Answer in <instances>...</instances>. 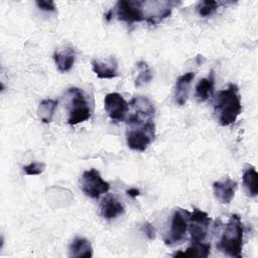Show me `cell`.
I'll return each mask as SVG.
<instances>
[{"mask_svg": "<svg viewBox=\"0 0 258 258\" xmlns=\"http://www.w3.org/2000/svg\"><path fill=\"white\" fill-rule=\"evenodd\" d=\"M35 4L37 5V7L40 9V10H43V11H47V12H51V11H55L56 7H55V4L53 1L49 0V1H44V0H37L35 2Z\"/></svg>", "mask_w": 258, "mask_h": 258, "instance_id": "cb8c5ba5", "label": "cell"}, {"mask_svg": "<svg viewBox=\"0 0 258 258\" xmlns=\"http://www.w3.org/2000/svg\"><path fill=\"white\" fill-rule=\"evenodd\" d=\"M211 251V245L203 242H191V245L185 251L175 252L173 257H201L206 258Z\"/></svg>", "mask_w": 258, "mask_h": 258, "instance_id": "d6986e66", "label": "cell"}, {"mask_svg": "<svg viewBox=\"0 0 258 258\" xmlns=\"http://www.w3.org/2000/svg\"><path fill=\"white\" fill-rule=\"evenodd\" d=\"M211 224V218L209 215L199 209H194L189 214L188 231L190 234L191 242H203L208 234Z\"/></svg>", "mask_w": 258, "mask_h": 258, "instance_id": "9c48e42d", "label": "cell"}, {"mask_svg": "<svg viewBox=\"0 0 258 258\" xmlns=\"http://www.w3.org/2000/svg\"><path fill=\"white\" fill-rule=\"evenodd\" d=\"M189 212L177 208L171 218V225L169 232L164 238V243L167 246H173L177 243H180L186 234L188 229V220H189Z\"/></svg>", "mask_w": 258, "mask_h": 258, "instance_id": "5b68a950", "label": "cell"}, {"mask_svg": "<svg viewBox=\"0 0 258 258\" xmlns=\"http://www.w3.org/2000/svg\"><path fill=\"white\" fill-rule=\"evenodd\" d=\"M100 212L104 219L112 220L124 213V206L113 195H107L100 206Z\"/></svg>", "mask_w": 258, "mask_h": 258, "instance_id": "4fadbf2b", "label": "cell"}, {"mask_svg": "<svg viewBox=\"0 0 258 258\" xmlns=\"http://www.w3.org/2000/svg\"><path fill=\"white\" fill-rule=\"evenodd\" d=\"M223 4L219 1H213V0H205L199 2L197 5V11L200 16L202 17H209L213 13L216 12V10L219 8V6Z\"/></svg>", "mask_w": 258, "mask_h": 258, "instance_id": "7402d4cb", "label": "cell"}, {"mask_svg": "<svg viewBox=\"0 0 258 258\" xmlns=\"http://www.w3.org/2000/svg\"><path fill=\"white\" fill-rule=\"evenodd\" d=\"M112 16H113V9H110V10L105 14V18H106L107 21H110L111 18H112Z\"/></svg>", "mask_w": 258, "mask_h": 258, "instance_id": "4316f807", "label": "cell"}, {"mask_svg": "<svg viewBox=\"0 0 258 258\" xmlns=\"http://www.w3.org/2000/svg\"><path fill=\"white\" fill-rule=\"evenodd\" d=\"M57 101L54 99H44L37 107V116L43 123H50L54 116Z\"/></svg>", "mask_w": 258, "mask_h": 258, "instance_id": "ffe728a7", "label": "cell"}, {"mask_svg": "<svg viewBox=\"0 0 258 258\" xmlns=\"http://www.w3.org/2000/svg\"><path fill=\"white\" fill-rule=\"evenodd\" d=\"M143 8L144 1L121 0L116 3L115 9H113V14H115L119 20L132 24L134 22L145 20Z\"/></svg>", "mask_w": 258, "mask_h": 258, "instance_id": "52a82bcc", "label": "cell"}, {"mask_svg": "<svg viewBox=\"0 0 258 258\" xmlns=\"http://www.w3.org/2000/svg\"><path fill=\"white\" fill-rule=\"evenodd\" d=\"M126 194L131 197V198H136L140 195V190L138 188H135V187H132V188H129L126 190Z\"/></svg>", "mask_w": 258, "mask_h": 258, "instance_id": "484cf974", "label": "cell"}, {"mask_svg": "<svg viewBox=\"0 0 258 258\" xmlns=\"http://www.w3.org/2000/svg\"><path fill=\"white\" fill-rule=\"evenodd\" d=\"M257 179H258V173L254 166L249 165L247 168H245L242 175V181L247 195L251 198H255L258 194Z\"/></svg>", "mask_w": 258, "mask_h": 258, "instance_id": "ac0fdd59", "label": "cell"}, {"mask_svg": "<svg viewBox=\"0 0 258 258\" xmlns=\"http://www.w3.org/2000/svg\"><path fill=\"white\" fill-rule=\"evenodd\" d=\"M92 69L99 79H113L118 76V64L114 57H109L105 60L94 59Z\"/></svg>", "mask_w": 258, "mask_h": 258, "instance_id": "7c38bea8", "label": "cell"}, {"mask_svg": "<svg viewBox=\"0 0 258 258\" xmlns=\"http://www.w3.org/2000/svg\"><path fill=\"white\" fill-rule=\"evenodd\" d=\"M44 169H45V164L43 162H37V161H32L29 164L23 166V171L27 175L40 174L44 171Z\"/></svg>", "mask_w": 258, "mask_h": 258, "instance_id": "603a6c76", "label": "cell"}, {"mask_svg": "<svg viewBox=\"0 0 258 258\" xmlns=\"http://www.w3.org/2000/svg\"><path fill=\"white\" fill-rule=\"evenodd\" d=\"M213 189L215 198L221 204H230L235 196L237 189V182L230 177H226L222 181H215L213 183Z\"/></svg>", "mask_w": 258, "mask_h": 258, "instance_id": "8fae6325", "label": "cell"}, {"mask_svg": "<svg viewBox=\"0 0 258 258\" xmlns=\"http://www.w3.org/2000/svg\"><path fill=\"white\" fill-rule=\"evenodd\" d=\"M242 112L239 88L235 84H229L227 89L220 91L215 105V113L222 126L235 123Z\"/></svg>", "mask_w": 258, "mask_h": 258, "instance_id": "6da1fadb", "label": "cell"}, {"mask_svg": "<svg viewBox=\"0 0 258 258\" xmlns=\"http://www.w3.org/2000/svg\"><path fill=\"white\" fill-rule=\"evenodd\" d=\"M81 186L84 194L92 199H99L103 194H106L110 189L109 182L105 181L100 172L95 168L86 170L83 173Z\"/></svg>", "mask_w": 258, "mask_h": 258, "instance_id": "8992f818", "label": "cell"}, {"mask_svg": "<svg viewBox=\"0 0 258 258\" xmlns=\"http://www.w3.org/2000/svg\"><path fill=\"white\" fill-rule=\"evenodd\" d=\"M137 77L135 79V86L140 87L144 84L149 83L152 80V73L146 61L140 60L137 63Z\"/></svg>", "mask_w": 258, "mask_h": 258, "instance_id": "44dd1931", "label": "cell"}, {"mask_svg": "<svg viewBox=\"0 0 258 258\" xmlns=\"http://www.w3.org/2000/svg\"><path fill=\"white\" fill-rule=\"evenodd\" d=\"M69 256L74 258H89L93 256V247L89 240L76 237L69 248Z\"/></svg>", "mask_w": 258, "mask_h": 258, "instance_id": "9a60e30c", "label": "cell"}, {"mask_svg": "<svg viewBox=\"0 0 258 258\" xmlns=\"http://www.w3.org/2000/svg\"><path fill=\"white\" fill-rule=\"evenodd\" d=\"M244 228L241 218L237 214H232L225 225L221 239L217 245L218 249L231 257H242Z\"/></svg>", "mask_w": 258, "mask_h": 258, "instance_id": "7a4b0ae2", "label": "cell"}, {"mask_svg": "<svg viewBox=\"0 0 258 258\" xmlns=\"http://www.w3.org/2000/svg\"><path fill=\"white\" fill-rule=\"evenodd\" d=\"M215 77L214 72L211 71L210 75L207 78H203L199 81L196 87V97L199 102H205L212 96L214 92Z\"/></svg>", "mask_w": 258, "mask_h": 258, "instance_id": "e0dca14e", "label": "cell"}, {"mask_svg": "<svg viewBox=\"0 0 258 258\" xmlns=\"http://www.w3.org/2000/svg\"><path fill=\"white\" fill-rule=\"evenodd\" d=\"M129 105L130 112L129 117L126 118V123H135V122H146L153 120L155 109L153 104L145 97H135L133 98Z\"/></svg>", "mask_w": 258, "mask_h": 258, "instance_id": "ba28073f", "label": "cell"}, {"mask_svg": "<svg viewBox=\"0 0 258 258\" xmlns=\"http://www.w3.org/2000/svg\"><path fill=\"white\" fill-rule=\"evenodd\" d=\"M52 57L54 59L57 70L60 73H66L73 68L76 59V53L73 48L69 47V48H66L64 50L55 51Z\"/></svg>", "mask_w": 258, "mask_h": 258, "instance_id": "2e32d148", "label": "cell"}, {"mask_svg": "<svg viewBox=\"0 0 258 258\" xmlns=\"http://www.w3.org/2000/svg\"><path fill=\"white\" fill-rule=\"evenodd\" d=\"M67 93L70 97L68 123L70 125H77L90 119L92 111L85 93L79 88H71Z\"/></svg>", "mask_w": 258, "mask_h": 258, "instance_id": "277c9868", "label": "cell"}, {"mask_svg": "<svg viewBox=\"0 0 258 258\" xmlns=\"http://www.w3.org/2000/svg\"><path fill=\"white\" fill-rule=\"evenodd\" d=\"M195 78V73L188 72L177 78L174 89V99L175 103L179 106L185 104L189 94V86Z\"/></svg>", "mask_w": 258, "mask_h": 258, "instance_id": "5bb4252c", "label": "cell"}, {"mask_svg": "<svg viewBox=\"0 0 258 258\" xmlns=\"http://www.w3.org/2000/svg\"><path fill=\"white\" fill-rule=\"evenodd\" d=\"M142 230L145 233V235L148 237V239L153 240L155 238V229L150 223H148V222L144 223L142 226Z\"/></svg>", "mask_w": 258, "mask_h": 258, "instance_id": "d4e9b609", "label": "cell"}, {"mask_svg": "<svg viewBox=\"0 0 258 258\" xmlns=\"http://www.w3.org/2000/svg\"><path fill=\"white\" fill-rule=\"evenodd\" d=\"M155 137V124L153 120L141 123L127 124L126 141L129 148L144 151Z\"/></svg>", "mask_w": 258, "mask_h": 258, "instance_id": "3957f363", "label": "cell"}, {"mask_svg": "<svg viewBox=\"0 0 258 258\" xmlns=\"http://www.w3.org/2000/svg\"><path fill=\"white\" fill-rule=\"evenodd\" d=\"M104 108L112 120L122 122L127 118L129 105L120 94L109 93L104 99Z\"/></svg>", "mask_w": 258, "mask_h": 258, "instance_id": "30bf717a", "label": "cell"}]
</instances>
